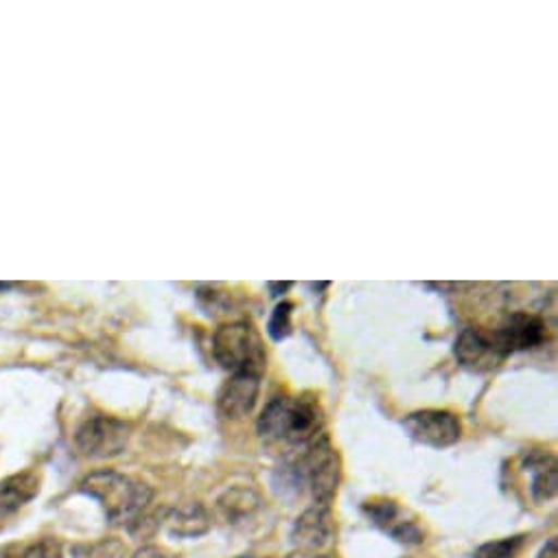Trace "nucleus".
Segmentation results:
<instances>
[{
  "label": "nucleus",
  "instance_id": "f257e3e1",
  "mask_svg": "<svg viewBox=\"0 0 558 558\" xmlns=\"http://www.w3.org/2000/svg\"><path fill=\"white\" fill-rule=\"evenodd\" d=\"M258 436L269 445L303 451L323 436V410L312 397H276L256 423Z\"/></svg>",
  "mask_w": 558,
  "mask_h": 558
},
{
  "label": "nucleus",
  "instance_id": "f03ea898",
  "mask_svg": "<svg viewBox=\"0 0 558 558\" xmlns=\"http://www.w3.org/2000/svg\"><path fill=\"white\" fill-rule=\"evenodd\" d=\"M80 490L97 499L112 525L130 527L149 508L154 490L149 484L138 482L112 469H101L82 480Z\"/></svg>",
  "mask_w": 558,
  "mask_h": 558
},
{
  "label": "nucleus",
  "instance_id": "7ed1b4c3",
  "mask_svg": "<svg viewBox=\"0 0 558 558\" xmlns=\"http://www.w3.org/2000/svg\"><path fill=\"white\" fill-rule=\"evenodd\" d=\"M213 355L232 375L247 373L260 377L265 371L263 342L247 323L221 325L213 336Z\"/></svg>",
  "mask_w": 558,
  "mask_h": 558
},
{
  "label": "nucleus",
  "instance_id": "20e7f679",
  "mask_svg": "<svg viewBox=\"0 0 558 558\" xmlns=\"http://www.w3.org/2000/svg\"><path fill=\"white\" fill-rule=\"evenodd\" d=\"M303 484L310 486L312 497L318 506L331 508L340 486V458L327 434L318 436L310 447L294 460Z\"/></svg>",
  "mask_w": 558,
  "mask_h": 558
},
{
  "label": "nucleus",
  "instance_id": "39448f33",
  "mask_svg": "<svg viewBox=\"0 0 558 558\" xmlns=\"http://www.w3.org/2000/svg\"><path fill=\"white\" fill-rule=\"evenodd\" d=\"M77 449L93 460L121 456L128 445V425L114 416L95 414L86 418L75 434Z\"/></svg>",
  "mask_w": 558,
  "mask_h": 558
},
{
  "label": "nucleus",
  "instance_id": "423d86ee",
  "mask_svg": "<svg viewBox=\"0 0 558 558\" xmlns=\"http://www.w3.org/2000/svg\"><path fill=\"white\" fill-rule=\"evenodd\" d=\"M405 432L421 445L445 449L460 440L462 423L453 412L447 410H421L412 412L403 421Z\"/></svg>",
  "mask_w": 558,
  "mask_h": 558
},
{
  "label": "nucleus",
  "instance_id": "0eeeda50",
  "mask_svg": "<svg viewBox=\"0 0 558 558\" xmlns=\"http://www.w3.org/2000/svg\"><path fill=\"white\" fill-rule=\"evenodd\" d=\"M493 338L504 357H510L519 351H532L541 347L547 338V327L538 316L514 314L499 329L493 331Z\"/></svg>",
  "mask_w": 558,
  "mask_h": 558
},
{
  "label": "nucleus",
  "instance_id": "6e6552de",
  "mask_svg": "<svg viewBox=\"0 0 558 558\" xmlns=\"http://www.w3.org/2000/svg\"><path fill=\"white\" fill-rule=\"evenodd\" d=\"M456 360L462 368L473 373H486L497 368L506 357L501 355L493 331L469 327L456 340Z\"/></svg>",
  "mask_w": 558,
  "mask_h": 558
},
{
  "label": "nucleus",
  "instance_id": "1a4fd4ad",
  "mask_svg": "<svg viewBox=\"0 0 558 558\" xmlns=\"http://www.w3.org/2000/svg\"><path fill=\"white\" fill-rule=\"evenodd\" d=\"M333 541V517L327 506H310L292 527V543L296 549L323 551Z\"/></svg>",
  "mask_w": 558,
  "mask_h": 558
},
{
  "label": "nucleus",
  "instance_id": "9d476101",
  "mask_svg": "<svg viewBox=\"0 0 558 558\" xmlns=\"http://www.w3.org/2000/svg\"><path fill=\"white\" fill-rule=\"evenodd\" d=\"M258 390H260V377L258 375H247V373L232 375L221 386V390L217 395L219 414L223 418H230V421L247 416L256 405Z\"/></svg>",
  "mask_w": 558,
  "mask_h": 558
},
{
  "label": "nucleus",
  "instance_id": "9b49d317",
  "mask_svg": "<svg viewBox=\"0 0 558 558\" xmlns=\"http://www.w3.org/2000/svg\"><path fill=\"white\" fill-rule=\"evenodd\" d=\"M366 514L373 519L375 525H379L384 532H388L392 538L401 541V543H421L423 541V532L414 521H408L403 510L390 501V499H381V501H368L364 506Z\"/></svg>",
  "mask_w": 558,
  "mask_h": 558
},
{
  "label": "nucleus",
  "instance_id": "f8f14e48",
  "mask_svg": "<svg viewBox=\"0 0 558 558\" xmlns=\"http://www.w3.org/2000/svg\"><path fill=\"white\" fill-rule=\"evenodd\" d=\"M40 490V480L32 471L14 473L0 482V519H5L27 506Z\"/></svg>",
  "mask_w": 558,
  "mask_h": 558
},
{
  "label": "nucleus",
  "instance_id": "ddd939ff",
  "mask_svg": "<svg viewBox=\"0 0 558 558\" xmlns=\"http://www.w3.org/2000/svg\"><path fill=\"white\" fill-rule=\"evenodd\" d=\"M260 506V497L250 486H232L217 499V512L226 523H241L250 519Z\"/></svg>",
  "mask_w": 558,
  "mask_h": 558
},
{
  "label": "nucleus",
  "instance_id": "4468645a",
  "mask_svg": "<svg viewBox=\"0 0 558 558\" xmlns=\"http://www.w3.org/2000/svg\"><path fill=\"white\" fill-rule=\"evenodd\" d=\"M167 527L178 538H197L208 532L210 519L202 504H186L167 514Z\"/></svg>",
  "mask_w": 558,
  "mask_h": 558
},
{
  "label": "nucleus",
  "instance_id": "2eb2a0df",
  "mask_svg": "<svg viewBox=\"0 0 558 558\" xmlns=\"http://www.w3.org/2000/svg\"><path fill=\"white\" fill-rule=\"evenodd\" d=\"M525 466L532 471V499L534 501H547L556 495L558 486V471L556 460L549 453H527Z\"/></svg>",
  "mask_w": 558,
  "mask_h": 558
},
{
  "label": "nucleus",
  "instance_id": "dca6fc26",
  "mask_svg": "<svg viewBox=\"0 0 558 558\" xmlns=\"http://www.w3.org/2000/svg\"><path fill=\"white\" fill-rule=\"evenodd\" d=\"M523 545H525V536L523 534L499 538V541H490V543H484L482 547H477L473 558H517L521 554Z\"/></svg>",
  "mask_w": 558,
  "mask_h": 558
},
{
  "label": "nucleus",
  "instance_id": "f3484780",
  "mask_svg": "<svg viewBox=\"0 0 558 558\" xmlns=\"http://www.w3.org/2000/svg\"><path fill=\"white\" fill-rule=\"evenodd\" d=\"M73 558H125V545L117 538H101L73 547Z\"/></svg>",
  "mask_w": 558,
  "mask_h": 558
},
{
  "label": "nucleus",
  "instance_id": "a211bd4d",
  "mask_svg": "<svg viewBox=\"0 0 558 558\" xmlns=\"http://www.w3.org/2000/svg\"><path fill=\"white\" fill-rule=\"evenodd\" d=\"M292 312H294L292 303L276 305V310L271 312L269 325H267V333H269L271 340L281 342V340L290 338V333H292Z\"/></svg>",
  "mask_w": 558,
  "mask_h": 558
},
{
  "label": "nucleus",
  "instance_id": "6ab92c4d",
  "mask_svg": "<svg viewBox=\"0 0 558 558\" xmlns=\"http://www.w3.org/2000/svg\"><path fill=\"white\" fill-rule=\"evenodd\" d=\"M23 558H64V556H62V545L58 541L43 538L23 547Z\"/></svg>",
  "mask_w": 558,
  "mask_h": 558
},
{
  "label": "nucleus",
  "instance_id": "aec40b11",
  "mask_svg": "<svg viewBox=\"0 0 558 558\" xmlns=\"http://www.w3.org/2000/svg\"><path fill=\"white\" fill-rule=\"evenodd\" d=\"M132 558H180V556L165 547H158V545H143L134 551Z\"/></svg>",
  "mask_w": 558,
  "mask_h": 558
},
{
  "label": "nucleus",
  "instance_id": "412c9836",
  "mask_svg": "<svg viewBox=\"0 0 558 558\" xmlns=\"http://www.w3.org/2000/svg\"><path fill=\"white\" fill-rule=\"evenodd\" d=\"M0 558H23V547L21 545L0 547Z\"/></svg>",
  "mask_w": 558,
  "mask_h": 558
},
{
  "label": "nucleus",
  "instance_id": "4be33fe9",
  "mask_svg": "<svg viewBox=\"0 0 558 558\" xmlns=\"http://www.w3.org/2000/svg\"><path fill=\"white\" fill-rule=\"evenodd\" d=\"M288 558H329L327 554H323V551H305V549H296V551H292Z\"/></svg>",
  "mask_w": 558,
  "mask_h": 558
},
{
  "label": "nucleus",
  "instance_id": "5701e85b",
  "mask_svg": "<svg viewBox=\"0 0 558 558\" xmlns=\"http://www.w3.org/2000/svg\"><path fill=\"white\" fill-rule=\"evenodd\" d=\"M267 288L274 292V296H281V292H288L292 288V283H269Z\"/></svg>",
  "mask_w": 558,
  "mask_h": 558
},
{
  "label": "nucleus",
  "instance_id": "b1692460",
  "mask_svg": "<svg viewBox=\"0 0 558 558\" xmlns=\"http://www.w3.org/2000/svg\"><path fill=\"white\" fill-rule=\"evenodd\" d=\"M236 558H256V556H247V554H245V556H236Z\"/></svg>",
  "mask_w": 558,
  "mask_h": 558
}]
</instances>
